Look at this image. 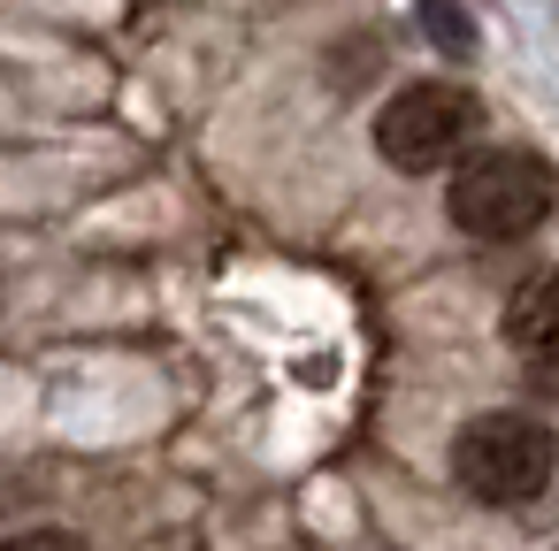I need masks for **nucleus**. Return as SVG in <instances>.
I'll list each match as a JSON object with an SVG mask.
<instances>
[{
    "mask_svg": "<svg viewBox=\"0 0 559 551\" xmlns=\"http://www.w3.org/2000/svg\"><path fill=\"white\" fill-rule=\"evenodd\" d=\"M452 475L483 505H528L559 475V436L536 414H475L452 436Z\"/></svg>",
    "mask_w": 559,
    "mask_h": 551,
    "instance_id": "nucleus-2",
    "label": "nucleus"
},
{
    "mask_svg": "<svg viewBox=\"0 0 559 551\" xmlns=\"http://www.w3.org/2000/svg\"><path fill=\"white\" fill-rule=\"evenodd\" d=\"M414 24H421V39L444 62H475V16L460 9V0H414Z\"/></svg>",
    "mask_w": 559,
    "mask_h": 551,
    "instance_id": "nucleus-5",
    "label": "nucleus"
},
{
    "mask_svg": "<svg viewBox=\"0 0 559 551\" xmlns=\"http://www.w3.org/2000/svg\"><path fill=\"white\" fill-rule=\"evenodd\" d=\"M483 131V108L467 85H444V77H421V85H399L383 108H376V154L406 177H429L444 161H460Z\"/></svg>",
    "mask_w": 559,
    "mask_h": 551,
    "instance_id": "nucleus-3",
    "label": "nucleus"
},
{
    "mask_svg": "<svg viewBox=\"0 0 559 551\" xmlns=\"http://www.w3.org/2000/svg\"><path fill=\"white\" fill-rule=\"evenodd\" d=\"M551 200H559V177H551L544 154L490 146V154H475V161L452 169L444 215H452L467 238H483V245H513V238H528V230L551 215Z\"/></svg>",
    "mask_w": 559,
    "mask_h": 551,
    "instance_id": "nucleus-1",
    "label": "nucleus"
},
{
    "mask_svg": "<svg viewBox=\"0 0 559 551\" xmlns=\"http://www.w3.org/2000/svg\"><path fill=\"white\" fill-rule=\"evenodd\" d=\"M0 551H85V543H78L70 528H32V536H9Z\"/></svg>",
    "mask_w": 559,
    "mask_h": 551,
    "instance_id": "nucleus-6",
    "label": "nucleus"
},
{
    "mask_svg": "<svg viewBox=\"0 0 559 551\" xmlns=\"http://www.w3.org/2000/svg\"><path fill=\"white\" fill-rule=\"evenodd\" d=\"M506 337H513V352H528V360H559V268L528 276V284L513 291Z\"/></svg>",
    "mask_w": 559,
    "mask_h": 551,
    "instance_id": "nucleus-4",
    "label": "nucleus"
}]
</instances>
